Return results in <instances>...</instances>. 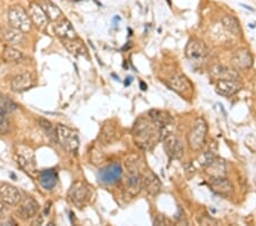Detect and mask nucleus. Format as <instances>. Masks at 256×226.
Instances as JSON below:
<instances>
[{
  "instance_id": "nucleus-1",
  "label": "nucleus",
  "mask_w": 256,
  "mask_h": 226,
  "mask_svg": "<svg viewBox=\"0 0 256 226\" xmlns=\"http://www.w3.org/2000/svg\"><path fill=\"white\" fill-rule=\"evenodd\" d=\"M162 128L151 118H139L135 122L132 135H134L136 144L144 150H151L161 137Z\"/></svg>"
},
{
  "instance_id": "nucleus-2",
  "label": "nucleus",
  "mask_w": 256,
  "mask_h": 226,
  "mask_svg": "<svg viewBox=\"0 0 256 226\" xmlns=\"http://www.w3.org/2000/svg\"><path fill=\"white\" fill-rule=\"evenodd\" d=\"M93 190L87 183L76 180L71 185L69 190V199L77 208H83L90 202L92 198Z\"/></svg>"
},
{
  "instance_id": "nucleus-3",
  "label": "nucleus",
  "mask_w": 256,
  "mask_h": 226,
  "mask_svg": "<svg viewBox=\"0 0 256 226\" xmlns=\"http://www.w3.org/2000/svg\"><path fill=\"white\" fill-rule=\"evenodd\" d=\"M207 136V124L203 118H198L194 124L193 128L188 133L187 141L191 150L199 151L205 145Z\"/></svg>"
},
{
  "instance_id": "nucleus-4",
  "label": "nucleus",
  "mask_w": 256,
  "mask_h": 226,
  "mask_svg": "<svg viewBox=\"0 0 256 226\" xmlns=\"http://www.w3.org/2000/svg\"><path fill=\"white\" fill-rule=\"evenodd\" d=\"M7 17L9 25L13 28L18 29L22 32H29L32 28V22L29 13L22 6L15 5L8 9Z\"/></svg>"
},
{
  "instance_id": "nucleus-5",
  "label": "nucleus",
  "mask_w": 256,
  "mask_h": 226,
  "mask_svg": "<svg viewBox=\"0 0 256 226\" xmlns=\"http://www.w3.org/2000/svg\"><path fill=\"white\" fill-rule=\"evenodd\" d=\"M15 148V159L18 166L30 176H35L37 166H35L34 153L32 148L25 145H16Z\"/></svg>"
},
{
  "instance_id": "nucleus-6",
  "label": "nucleus",
  "mask_w": 256,
  "mask_h": 226,
  "mask_svg": "<svg viewBox=\"0 0 256 226\" xmlns=\"http://www.w3.org/2000/svg\"><path fill=\"white\" fill-rule=\"evenodd\" d=\"M57 142L63 146L69 153L75 154L79 148V136L76 131L64 125H57L56 127Z\"/></svg>"
},
{
  "instance_id": "nucleus-7",
  "label": "nucleus",
  "mask_w": 256,
  "mask_h": 226,
  "mask_svg": "<svg viewBox=\"0 0 256 226\" xmlns=\"http://www.w3.org/2000/svg\"><path fill=\"white\" fill-rule=\"evenodd\" d=\"M184 53H186L187 59L190 61V63H193L194 65H202L203 63H205L209 50L203 41L190 39L188 41Z\"/></svg>"
},
{
  "instance_id": "nucleus-8",
  "label": "nucleus",
  "mask_w": 256,
  "mask_h": 226,
  "mask_svg": "<svg viewBox=\"0 0 256 226\" xmlns=\"http://www.w3.org/2000/svg\"><path fill=\"white\" fill-rule=\"evenodd\" d=\"M163 147L165 152H166V154L171 159L179 160L183 157V144L177 135L172 133L165 134L163 136Z\"/></svg>"
},
{
  "instance_id": "nucleus-9",
  "label": "nucleus",
  "mask_w": 256,
  "mask_h": 226,
  "mask_svg": "<svg viewBox=\"0 0 256 226\" xmlns=\"http://www.w3.org/2000/svg\"><path fill=\"white\" fill-rule=\"evenodd\" d=\"M123 174L122 166L120 163H112L109 166L103 168L98 173V179L100 183L105 185H113L121 179Z\"/></svg>"
},
{
  "instance_id": "nucleus-10",
  "label": "nucleus",
  "mask_w": 256,
  "mask_h": 226,
  "mask_svg": "<svg viewBox=\"0 0 256 226\" xmlns=\"http://www.w3.org/2000/svg\"><path fill=\"white\" fill-rule=\"evenodd\" d=\"M210 186L212 191L222 198L228 199L233 195V185L228 178L223 177H211Z\"/></svg>"
},
{
  "instance_id": "nucleus-11",
  "label": "nucleus",
  "mask_w": 256,
  "mask_h": 226,
  "mask_svg": "<svg viewBox=\"0 0 256 226\" xmlns=\"http://www.w3.org/2000/svg\"><path fill=\"white\" fill-rule=\"evenodd\" d=\"M0 200L4 205L16 206L22 201V194L17 187L8 183H0Z\"/></svg>"
},
{
  "instance_id": "nucleus-12",
  "label": "nucleus",
  "mask_w": 256,
  "mask_h": 226,
  "mask_svg": "<svg viewBox=\"0 0 256 226\" xmlns=\"http://www.w3.org/2000/svg\"><path fill=\"white\" fill-rule=\"evenodd\" d=\"M39 210H40V206H39L37 200H34L32 196H28L19 205L17 215L23 221H28V219L35 217L38 215Z\"/></svg>"
},
{
  "instance_id": "nucleus-13",
  "label": "nucleus",
  "mask_w": 256,
  "mask_h": 226,
  "mask_svg": "<svg viewBox=\"0 0 256 226\" xmlns=\"http://www.w3.org/2000/svg\"><path fill=\"white\" fill-rule=\"evenodd\" d=\"M241 88V82L239 79H220L215 85V90L219 95L230 97L235 95Z\"/></svg>"
},
{
  "instance_id": "nucleus-14",
  "label": "nucleus",
  "mask_w": 256,
  "mask_h": 226,
  "mask_svg": "<svg viewBox=\"0 0 256 226\" xmlns=\"http://www.w3.org/2000/svg\"><path fill=\"white\" fill-rule=\"evenodd\" d=\"M167 86L171 89H173L174 92L183 96H187L193 90V85L183 74H177V76H173L172 78L168 79Z\"/></svg>"
},
{
  "instance_id": "nucleus-15",
  "label": "nucleus",
  "mask_w": 256,
  "mask_h": 226,
  "mask_svg": "<svg viewBox=\"0 0 256 226\" xmlns=\"http://www.w3.org/2000/svg\"><path fill=\"white\" fill-rule=\"evenodd\" d=\"M54 32L60 40L74 39V38L77 37L73 25L65 17L60 18V21L56 22V24L54 25Z\"/></svg>"
},
{
  "instance_id": "nucleus-16",
  "label": "nucleus",
  "mask_w": 256,
  "mask_h": 226,
  "mask_svg": "<svg viewBox=\"0 0 256 226\" xmlns=\"http://www.w3.org/2000/svg\"><path fill=\"white\" fill-rule=\"evenodd\" d=\"M29 16H30L32 24H34L39 30H44V29L47 28L48 24V17L46 15V13L44 12V9L40 5L35 4V2H32L29 7Z\"/></svg>"
},
{
  "instance_id": "nucleus-17",
  "label": "nucleus",
  "mask_w": 256,
  "mask_h": 226,
  "mask_svg": "<svg viewBox=\"0 0 256 226\" xmlns=\"http://www.w3.org/2000/svg\"><path fill=\"white\" fill-rule=\"evenodd\" d=\"M12 90L15 93H22L34 86V78L31 73L24 72L15 76L12 80Z\"/></svg>"
},
{
  "instance_id": "nucleus-18",
  "label": "nucleus",
  "mask_w": 256,
  "mask_h": 226,
  "mask_svg": "<svg viewBox=\"0 0 256 226\" xmlns=\"http://www.w3.org/2000/svg\"><path fill=\"white\" fill-rule=\"evenodd\" d=\"M142 189H144L142 176L138 172H134V170H131L125 180V187H124L125 192L128 193L130 196H136L140 193Z\"/></svg>"
},
{
  "instance_id": "nucleus-19",
  "label": "nucleus",
  "mask_w": 256,
  "mask_h": 226,
  "mask_svg": "<svg viewBox=\"0 0 256 226\" xmlns=\"http://www.w3.org/2000/svg\"><path fill=\"white\" fill-rule=\"evenodd\" d=\"M253 56L251 51L246 48L237 50L232 56L231 63L235 69L238 70H247L253 65Z\"/></svg>"
},
{
  "instance_id": "nucleus-20",
  "label": "nucleus",
  "mask_w": 256,
  "mask_h": 226,
  "mask_svg": "<svg viewBox=\"0 0 256 226\" xmlns=\"http://www.w3.org/2000/svg\"><path fill=\"white\" fill-rule=\"evenodd\" d=\"M38 179L42 189L46 190V191H51L57 185V172L55 169H45L39 174Z\"/></svg>"
},
{
  "instance_id": "nucleus-21",
  "label": "nucleus",
  "mask_w": 256,
  "mask_h": 226,
  "mask_svg": "<svg viewBox=\"0 0 256 226\" xmlns=\"http://www.w3.org/2000/svg\"><path fill=\"white\" fill-rule=\"evenodd\" d=\"M142 183H144V189L151 195H157L161 192V180L151 172H149L146 176H142Z\"/></svg>"
},
{
  "instance_id": "nucleus-22",
  "label": "nucleus",
  "mask_w": 256,
  "mask_h": 226,
  "mask_svg": "<svg viewBox=\"0 0 256 226\" xmlns=\"http://www.w3.org/2000/svg\"><path fill=\"white\" fill-rule=\"evenodd\" d=\"M205 172L209 174L210 177H223L226 174V164L225 160L216 157L209 166L205 167Z\"/></svg>"
},
{
  "instance_id": "nucleus-23",
  "label": "nucleus",
  "mask_w": 256,
  "mask_h": 226,
  "mask_svg": "<svg viewBox=\"0 0 256 226\" xmlns=\"http://www.w3.org/2000/svg\"><path fill=\"white\" fill-rule=\"evenodd\" d=\"M40 6L42 9H44V12L46 13L49 21L57 22L60 21V18H63V13H61L60 7H58L57 5H55L54 2H51L50 0H44Z\"/></svg>"
},
{
  "instance_id": "nucleus-24",
  "label": "nucleus",
  "mask_w": 256,
  "mask_h": 226,
  "mask_svg": "<svg viewBox=\"0 0 256 226\" xmlns=\"http://www.w3.org/2000/svg\"><path fill=\"white\" fill-rule=\"evenodd\" d=\"M5 40L9 44V46H18V45H23L25 41L24 32L16 28H7L5 31Z\"/></svg>"
},
{
  "instance_id": "nucleus-25",
  "label": "nucleus",
  "mask_w": 256,
  "mask_h": 226,
  "mask_svg": "<svg viewBox=\"0 0 256 226\" xmlns=\"http://www.w3.org/2000/svg\"><path fill=\"white\" fill-rule=\"evenodd\" d=\"M211 76L216 80L220 79H238L237 71L228 69V67L222 65H215L211 70Z\"/></svg>"
},
{
  "instance_id": "nucleus-26",
  "label": "nucleus",
  "mask_w": 256,
  "mask_h": 226,
  "mask_svg": "<svg viewBox=\"0 0 256 226\" xmlns=\"http://www.w3.org/2000/svg\"><path fill=\"white\" fill-rule=\"evenodd\" d=\"M64 46L71 54L74 55H84L87 56V48L84 46L83 41L79 39V37L74 38V39H69V40H61Z\"/></svg>"
},
{
  "instance_id": "nucleus-27",
  "label": "nucleus",
  "mask_w": 256,
  "mask_h": 226,
  "mask_svg": "<svg viewBox=\"0 0 256 226\" xmlns=\"http://www.w3.org/2000/svg\"><path fill=\"white\" fill-rule=\"evenodd\" d=\"M222 25L226 31L233 35H241V28L239 24V21L235 16L231 15H225L222 17Z\"/></svg>"
},
{
  "instance_id": "nucleus-28",
  "label": "nucleus",
  "mask_w": 256,
  "mask_h": 226,
  "mask_svg": "<svg viewBox=\"0 0 256 226\" xmlns=\"http://www.w3.org/2000/svg\"><path fill=\"white\" fill-rule=\"evenodd\" d=\"M149 118L154 122H156L162 129L172 122V118L170 117V114L167 112L161 111V110H151L149 111Z\"/></svg>"
},
{
  "instance_id": "nucleus-29",
  "label": "nucleus",
  "mask_w": 256,
  "mask_h": 226,
  "mask_svg": "<svg viewBox=\"0 0 256 226\" xmlns=\"http://www.w3.org/2000/svg\"><path fill=\"white\" fill-rule=\"evenodd\" d=\"M216 152H218V146H216L215 142H213V143L209 146V148H207L206 151H204V152L200 154V157L198 158L200 166H202L203 168L209 166V164L212 162L216 157H218L216 156Z\"/></svg>"
},
{
  "instance_id": "nucleus-30",
  "label": "nucleus",
  "mask_w": 256,
  "mask_h": 226,
  "mask_svg": "<svg viewBox=\"0 0 256 226\" xmlns=\"http://www.w3.org/2000/svg\"><path fill=\"white\" fill-rule=\"evenodd\" d=\"M23 59V54L22 51L16 49L14 46H6L2 51V60L7 63H14L18 62Z\"/></svg>"
},
{
  "instance_id": "nucleus-31",
  "label": "nucleus",
  "mask_w": 256,
  "mask_h": 226,
  "mask_svg": "<svg viewBox=\"0 0 256 226\" xmlns=\"http://www.w3.org/2000/svg\"><path fill=\"white\" fill-rule=\"evenodd\" d=\"M39 124H40L41 128L44 129V131L46 133V135H47L48 138H49L50 141L57 142L56 128H55L49 121L46 120V119H44V118H40V119H39Z\"/></svg>"
},
{
  "instance_id": "nucleus-32",
  "label": "nucleus",
  "mask_w": 256,
  "mask_h": 226,
  "mask_svg": "<svg viewBox=\"0 0 256 226\" xmlns=\"http://www.w3.org/2000/svg\"><path fill=\"white\" fill-rule=\"evenodd\" d=\"M102 138L106 144L112 143V142L116 138V131L114 126L111 124H106L104 126L102 130Z\"/></svg>"
},
{
  "instance_id": "nucleus-33",
  "label": "nucleus",
  "mask_w": 256,
  "mask_h": 226,
  "mask_svg": "<svg viewBox=\"0 0 256 226\" xmlns=\"http://www.w3.org/2000/svg\"><path fill=\"white\" fill-rule=\"evenodd\" d=\"M6 114V112L0 111V135H5L9 131V121Z\"/></svg>"
},
{
  "instance_id": "nucleus-34",
  "label": "nucleus",
  "mask_w": 256,
  "mask_h": 226,
  "mask_svg": "<svg viewBox=\"0 0 256 226\" xmlns=\"http://www.w3.org/2000/svg\"><path fill=\"white\" fill-rule=\"evenodd\" d=\"M184 173H186V176L188 177V178H191V177H194V175H195L196 170L193 164L187 163V164H184Z\"/></svg>"
},
{
  "instance_id": "nucleus-35",
  "label": "nucleus",
  "mask_w": 256,
  "mask_h": 226,
  "mask_svg": "<svg viewBox=\"0 0 256 226\" xmlns=\"http://www.w3.org/2000/svg\"><path fill=\"white\" fill-rule=\"evenodd\" d=\"M5 211H6V209H5V207H4V203L0 202V218L4 217Z\"/></svg>"
},
{
  "instance_id": "nucleus-36",
  "label": "nucleus",
  "mask_w": 256,
  "mask_h": 226,
  "mask_svg": "<svg viewBox=\"0 0 256 226\" xmlns=\"http://www.w3.org/2000/svg\"><path fill=\"white\" fill-rule=\"evenodd\" d=\"M45 207H46V208H45V216H47L48 214H49L50 207H51V202H50V201H48V202H47V205L45 206Z\"/></svg>"
},
{
  "instance_id": "nucleus-37",
  "label": "nucleus",
  "mask_w": 256,
  "mask_h": 226,
  "mask_svg": "<svg viewBox=\"0 0 256 226\" xmlns=\"http://www.w3.org/2000/svg\"><path fill=\"white\" fill-rule=\"evenodd\" d=\"M5 99H6V98H4V96H2V95H1V94H0V110H1V108H2V105H4V102H5Z\"/></svg>"
},
{
  "instance_id": "nucleus-38",
  "label": "nucleus",
  "mask_w": 256,
  "mask_h": 226,
  "mask_svg": "<svg viewBox=\"0 0 256 226\" xmlns=\"http://www.w3.org/2000/svg\"><path fill=\"white\" fill-rule=\"evenodd\" d=\"M0 33H1V30H0Z\"/></svg>"
}]
</instances>
